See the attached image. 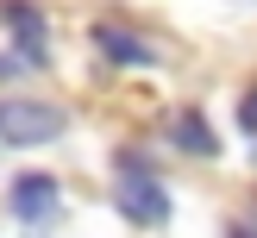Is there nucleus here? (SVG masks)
<instances>
[{
  "label": "nucleus",
  "instance_id": "7",
  "mask_svg": "<svg viewBox=\"0 0 257 238\" xmlns=\"http://www.w3.org/2000/svg\"><path fill=\"white\" fill-rule=\"evenodd\" d=\"M238 125L257 132V88H245V100H238Z\"/></svg>",
  "mask_w": 257,
  "mask_h": 238
},
{
  "label": "nucleus",
  "instance_id": "1",
  "mask_svg": "<svg viewBox=\"0 0 257 238\" xmlns=\"http://www.w3.org/2000/svg\"><path fill=\"white\" fill-rule=\"evenodd\" d=\"M113 200L132 225H170V188L157 182V169L138 157H119V182H113Z\"/></svg>",
  "mask_w": 257,
  "mask_h": 238
},
{
  "label": "nucleus",
  "instance_id": "4",
  "mask_svg": "<svg viewBox=\"0 0 257 238\" xmlns=\"http://www.w3.org/2000/svg\"><path fill=\"white\" fill-rule=\"evenodd\" d=\"M13 213L19 219H57V200H63V188H57V175H44V169H25L19 182H13Z\"/></svg>",
  "mask_w": 257,
  "mask_h": 238
},
{
  "label": "nucleus",
  "instance_id": "8",
  "mask_svg": "<svg viewBox=\"0 0 257 238\" xmlns=\"http://www.w3.org/2000/svg\"><path fill=\"white\" fill-rule=\"evenodd\" d=\"M25 63H32V57H0V82H7V75H19ZM32 69H38V63H32Z\"/></svg>",
  "mask_w": 257,
  "mask_h": 238
},
{
  "label": "nucleus",
  "instance_id": "5",
  "mask_svg": "<svg viewBox=\"0 0 257 238\" xmlns=\"http://www.w3.org/2000/svg\"><path fill=\"white\" fill-rule=\"evenodd\" d=\"M0 19L13 25V38L25 44V57L44 63V13H38L32 0H7V7H0Z\"/></svg>",
  "mask_w": 257,
  "mask_h": 238
},
{
  "label": "nucleus",
  "instance_id": "3",
  "mask_svg": "<svg viewBox=\"0 0 257 238\" xmlns=\"http://www.w3.org/2000/svg\"><path fill=\"white\" fill-rule=\"evenodd\" d=\"M94 50L113 63V69H157V44L151 38H138L132 25H113V19H94Z\"/></svg>",
  "mask_w": 257,
  "mask_h": 238
},
{
  "label": "nucleus",
  "instance_id": "2",
  "mask_svg": "<svg viewBox=\"0 0 257 238\" xmlns=\"http://www.w3.org/2000/svg\"><path fill=\"white\" fill-rule=\"evenodd\" d=\"M63 107L57 100H0V138L7 144H50L63 138Z\"/></svg>",
  "mask_w": 257,
  "mask_h": 238
},
{
  "label": "nucleus",
  "instance_id": "9",
  "mask_svg": "<svg viewBox=\"0 0 257 238\" xmlns=\"http://www.w3.org/2000/svg\"><path fill=\"white\" fill-rule=\"evenodd\" d=\"M226 238H251V225H226Z\"/></svg>",
  "mask_w": 257,
  "mask_h": 238
},
{
  "label": "nucleus",
  "instance_id": "6",
  "mask_svg": "<svg viewBox=\"0 0 257 238\" xmlns=\"http://www.w3.org/2000/svg\"><path fill=\"white\" fill-rule=\"evenodd\" d=\"M170 144L188 150V157H213V150H220V138L207 132V119H201V113H176V119H170Z\"/></svg>",
  "mask_w": 257,
  "mask_h": 238
}]
</instances>
